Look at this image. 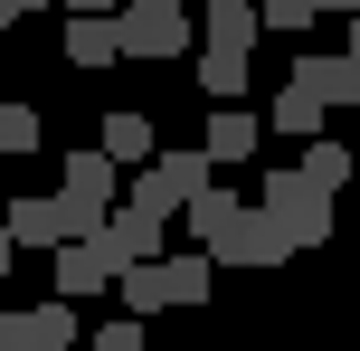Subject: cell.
<instances>
[{"instance_id":"5b68a950","label":"cell","mask_w":360,"mask_h":351,"mask_svg":"<svg viewBox=\"0 0 360 351\" xmlns=\"http://www.w3.org/2000/svg\"><path fill=\"white\" fill-rule=\"evenodd\" d=\"M0 351H76V304H19V314H0Z\"/></svg>"},{"instance_id":"52a82bcc","label":"cell","mask_w":360,"mask_h":351,"mask_svg":"<svg viewBox=\"0 0 360 351\" xmlns=\"http://www.w3.org/2000/svg\"><path fill=\"white\" fill-rule=\"evenodd\" d=\"M114 295H124V314H171V276H162V257H133V266H114Z\"/></svg>"},{"instance_id":"9a60e30c","label":"cell","mask_w":360,"mask_h":351,"mask_svg":"<svg viewBox=\"0 0 360 351\" xmlns=\"http://www.w3.org/2000/svg\"><path fill=\"white\" fill-rule=\"evenodd\" d=\"M38 143H48V124H38V105H19V95H0V152H10V162H29Z\"/></svg>"},{"instance_id":"2e32d148","label":"cell","mask_w":360,"mask_h":351,"mask_svg":"<svg viewBox=\"0 0 360 351\" xmlns=\"http://www.w3.org/2000/svg\"><path fill=\"white\" fill-rule=\"evenodd\" d=\"M162 276H171V304H209L218 266H209V247H190V257H162Z\"/></svg>"},{"instance_id":"44dd1931","label":"cell","mask_w":360,"mask_h":351,"mask_svg":"<svg viewBox=\"0 0 360 351\" xmlns=\"http://www.w3.org/2000/svg\"><path fill=\"white\" fill-rule=\"evenodd\" d=\"M10 266H19V238H10V228H0V276H10Z\"/></svg>"},{"instance_id":"3957f363","label":"cell","mask_w":360,"mask_h":351,"mask_svg":"<svg viewBox=\"0 0 360 351\" xmlns=\"http://www.w3.org/2000/svg\"><path fill=\"white\" fill-rule=\"evenodd\" d=\"M199 247H209V266H285V257H294V247H285V228H275L266 209H247V200H237V209H228V219H218Z\"/></svg>"},{"instance_id":"9c48e42d","label":"cell","mask_w":360,"mask_h":351,"mask_svg":"<svg viewBox=\"0 0 360 351\" xmlns=\"http://www.w3.org/2000/svg\"><path fill=\"white\" fill-rule=\"evenodd\" d=\"M67 200L114 209V152H105V143H76V152H67Z\"/></svg>"},{"instance_id":"8fae6325","label":"cell","mask_w":360,"mask_h":351,"mask_svg":"<svg viewBox=\"0 0 360 351\" xmlns=\"http://www.w3.org/2000/svg\"><path fill=\"white\" fill-rule=\"evenodd\" d=\"M57 295H105V257H95V238H57Z\"/></svg>"},{"instance_id":"cb8c5ba5","label":"cell","mask_w":360,"mask_h":351,"mask_svg":"<svg viewBox=\"0 0 360 351\" xmlns=\"http://www.w3.org/2000/svg\"><path fill=\"white\" fill-rule=\"evenodd\" d=\"M313 10H351V0H313Z\"/></svg>"},{"instance_id":"5bb4252c","label":"cell","mask_w":360,"mask_h":351,"mask_svg":"<svg viewBox=\"0 0 360 351\" xmlns=\"http://www.w3.org/2000/svg\"><path fill=\"white\" fill-rule=\"evenodd\" d=\"M266 124L304 143V133H323V95H304V86H294V76H285V86H275V114H266Z\"/></svg>"},{"instance_id":"d4e9b609","label":"cell","mask_w":360,"mask_h":351,"mask_svg":"<svg viewBox=\"0 0 360 351\" xmlns=\"http://www.w3.org/2000/svg\"><path fill=\"white\" fill-rule=\"evenodd\" d=\"M19 10H48V0H19Z\"/></svg>"},{"instance_id":"d6986e66","label":"cell","mask_w":360,"mask_h":351,"mask_svg":"<svg viewBox=\"0 0 360 351\" xmlns=\"http://www.w3.org/2000/svg\"><path fill=\"white\" fill-rule=\"evenodd\" d=\"M313 19H323L313 0H256V29H275V38H304Z\"/></svg>"},{"instance_id":"6da1fadb","label":"cell","mask_w":360,"mask_h":351,"mask_svg":"<svg viewBox=\"0 0 360 351\" xmlns=\"http://www.w3.org/2000/svg\"><path fill=\"white\" fill-rule=\"evenodd\" d=\"M114 38L133 67H171L190 57V0H114Z\"/></svg>"},{"instance_id":"603a6c76","label":"cell","mask_w":360,"mask_h":351,"mask_svg":"<svg viewBox=\"0 0 360 351\" xmlns=\"http://www.w3.org/2000/svg\"><path fill=\"white\" fill-rule=\"evenodd\" d=\"M67 10H114V0H67Z\"/></svg>"},{"instance_id":"ac0fdd59","label":"cell","mask_w":360,"mask_h":351,"mask_svg":"<svg viewBox=\"0 0 360 351\" xmlns=\"http://www.w3.org/2000/svg\"><path fill=\"white\" fill-rule=\"evenodd\" d=\"M304 143H313V133H304ZM294 171H304V181H323V190H351V143H313Z\"/></svg>"},{"instance_id":"277c9868","label":"cell","mask_w":360,"mask_h":351,"mask_svg":"<svg viewBox=\"0 0 360 351\" xmlns=\"http://www.w3.org/2000/svg\"><path fill=\"white\" fill-rule=\"evenodd\" d=\"M86 238H95V257H105V276H114V266H133V257H162L171 219H152V209H133V200H124V209H105Z\"/></svg>"},{"instance_id":"30bf717a","label":"cell","mask_w":360,"mask_h":351,"mask_svg":"<svg viewBox=\"0 0 360 351\" xmlns=\"http://www.w3.org/2000/svg\"><path fill=\"white\" fill-rule=\"evenodd\" d=\"M294 86L323 95V105H360V67L351 57H294Z\"/></svg>"},{"instance_id":"7a4b0ae2","label":"cell","mask_w":360,"mask_h":351,"mask_svg":"<svg viewBox=\"0 0 360 351\" xmlns=\"http://www.w3.org/2000/svg\"><path fill=\"white\" fill-rule=\"evenodd\" d=\"M256 209L285 228V247H294V257L332 238V190H323V181H304V171H266V200H256Z\"/></svg>"},{"instance_id":"ffe728a7","label":"cell","mask_w":360,"mask_h":351,"mask_svg":"<svg viewBox=\"0 0 360 351\" xmlns=\"http://www.w3.org/2000/svg\"><path fill=\"white\" fill-rule=\"evenodd\" d=\"M95 351H143V314H114L105 333H95Z\"/></svg>"},{"instance_id":"7c38bea8","label":"cell","mask_w":360,"mask_h":351,"mask_svg":"<svg viewBox=\"0 0 360 351\" xmlns=\"http://www.w3.org/2000/svg\"><path fill=\"white\" fill-rule=\"evenodd\" d=\"M199 86H209L218 105H247V48H218L209 38V48H199Z\"/></svg>"},{"instance_id":"e0dca14e","label":"cell","mask_w":360,"mask_h":351,"mask_svg":"<svg viewBox=\"0 0 360 351\" xmlns=\"http://www.w3.org/2000/svg\"><path fill=\"white\" fill-rule=\"evenodd\" d=\"M209 38L218 48H256V0H209Z\"/></svg>"},{"instance_id":"8992f818","label":"cell","mask_w":360,"mask_h":351,"mask_svg":"<svg viewBox=\"0 0 360 351\" xmlns=\"http://www.w3.org/2000/svg\"><path fill=\"white\" fill-rule=\"evenodd\" d=\"M256 143H266V124H256L247 105H218V114H209V133H199L209 171H228V162H256Z\"/></svg>"},{"instance_id":"ba28073f","label":"cell","mask_w":360,"mask_h":351,"mask_svg":"<svg viewBox=\"0 0 360 351\" xmlns=\"http://www.w3.org/2000/svg\"><path fill=\"white\" fill-rule=\"evenodd\" d=\"M67 57H76V67H114V57H124L114 10H67Z\"/></svg>"},{"instance_id":"4fadbf2b","label":"cell","mask_w":360,"mask_h":351,"mask_svg":"<svg viewBox=\"0 0 360 351\" xmlns=\"http://www.w3.org/2000/svg\"><path fill=\"white\" fill-rule=\"evenodd\" d=\"M95 143L114 152V171H124V162H152V114H133V105H114V114H105V133H95Z\"/></svg>"},{"instance_id":"7402d4cb","label":"cell","mask_w":360,"mask_h":351,"mask_svg":"<svg viewBox=\"0 0 360 351\" xmlns=\"http://www.w3.org/2000/svg\"><path fill=\"white\" fill-rule=\"evenodd\" d=\"M10 19H29V10H19V0H0V29H10Z\"/></svg>"}]
</instances>
